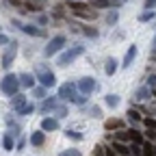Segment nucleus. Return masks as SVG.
<instances>
[{
    "mask_svg": "<svg viewBox=\"0 0 156 156\" xmlns=\"http://www.w3.org/2000/svg\"><path fill=\"white\" fill-rule=\"evenodd\" d=\"M80 54H85V46H80V44H76V46H72L69 50H65V52H61L58 54V61H56V65L58 67H67L74 58H78Z\"/></svg>",
    "mask_w": 156,
    "mask_h": 156,
    "instance_id": "1",
    "label": "nucleus"
},
{
    "mask_svg": "<svg viewBox=\"0 0 156 156\" xmlns=\"http://www.w3.org/2000/svg\"><path fill=\"white\" fill-rule=\"evenodd\" d=\"M20 87L22 85H20V78L15 74H7L2 80H0V91H2L5 95H15Z\"/></svg>",
    "mask_w": 156,
    "mask_h": 156,
    "instance_id": "2",
    "label": "nucleus"
},
{
    "mask_svg": "<svg viewBox=\"0 0 156 156\" xmlns=\"http://www.w3.org/2000/svg\"><path fill=\"white\" fill-rule=\"evenodd\" d=\"M63 48H65V37H63V35H56V37H52L50 41H48V46H46V50H44V56L50 58V56H54L56 52H61Z\"/></svg>",
    "mask_w": 156,
    "mask_h": 156,
    "instance_id": "3",
    "label": "nucleus"
},
{
    "mask_svg": "<svg viewBox=\"0 0 156 156\" xmlns=\"http://www.w3.org/2000/svg\"><path fill=\"white\" fill-rule=\"evenodd\" d=\"M35 72H37V80L41 83L44 87H48V89H50V87H54V85H56L54 74H52L46 65H37V69H35Z\"/></svg>",
    "mask_w": 156,
    "mask_h": 156,
    "instance_id": "4",
    "label": "nucleus"
},
{
    "mask_svg": "<svg viewBox=\"0 0 156 156\" xmlns=\"http://www.w3.org/2000/svg\"><path fill=\"white\" fill-rule=\"evenodd\" d=\"M76 87L80 89L83 93H93V91H98L100 89V85L95 83V78H91V76H83V78H78V83H76Z\"/></svg>",
    "mask_w": 156,
    "mask_h": 156,
    "instance_id": "5",
    "label": "nucleus"
},
{
    "mask_svg": "<svg viewBox=\"0 0 156 156\" xmlns=\"http://www.w3.org/2000/svg\"><path fill=\"white\" fill-rule=\"evenodd\" d=\"M15 54H17V41H9V48H7L5 54H2V67H5V69H9V65H13Z\"/></svg>",
    "mask_w": 156,
    "mask_h": 156,
    "instance_id": "6",
    "label": "nucleus"
},
{
    "mask_svg": "<svg viewBox=\"0 0 156 156\" xmlns=\"http://www.w3.org/2000/svg\"><path fill=\"white\" fill-rule=\"evenodd\" d=\"M76 83H65L58 87V100H72V98L76 95Z\"/></svg>",
    "mask_w": 156,
    "mask_h": 156,
    "instance_id": "7",
    "label": "nucleus"
},
{
    "mask_svg": "<svg viewBox=\"0 0 156 156\" xmlns=\"http://www.w3.org/2000/svg\"><path fill=\"white\" fill-rule=\"evenodd\" d=\"M56 104H58V95H56V98H54V95H46L44 102H41V106H39V111H41L44 115H48V113H52V111L56 108Z\"/></svg>",
    "mask_w": 156,
    "mask_h": 156,
    "instance_id": "8",
    "label": "nucleus"
},
{
    "mask_svg": "<svg viewBox=\"0 0 156 156\" xmlns=\"http://www.w3.org/2000/svg\"><path fill=\"white\" fill-rule=\"evenodd\" d=\"M41 130H44V132H54V130H58V119H56V117H44Z\"/></svg>",
    "mask_w": 156,
    "mask_h": 156,
    "instance_id": "9",
    "label": "nucleus"
},
{
    "mask_svg": "<svg viewBox=\"0 0 156 156\" xmlns=\"http://www.w3.org/2000/svg\"><path fill=\"white\" fill-rule=\"evenodd\" d=\"M17 78H20V85H22L24 89H33L35 87V76L33 74H26L24 72V74H20Z\"/></svg>",
    "mask_w": 156,
    "mask_h": 156,
    "instance_id": "10",
    "label": "nucleus"
},
{
    "mask_svg": "<svg viewBox=\"0 0 156 156\" xmlns=\"http://www.w3.org/2000/svg\"><path fill=\"white\" fill-rule=\"evenodd\" d=\"M134 98H136L139 102H145V100H150V98H152V89H150L147 85H143V87H139V89H136Z\"/></svg>",
    "mask_w": 156,
    "mask_h": 156,
    "instance_id": "11",
    "label": "nucleus"
},
{
    "mask_svg": "<svg viewBox=\"0 0 156 156\" xmlns=\"http://www.w3.org/2000/svg\"><path fill=\"white\" fill-rule=\"evenodd\" d=\"M134 58H136V46H130V48H128V52H126V56H124L122 67H130V65L134 63Z\"/></svg>",
    "mask_w": 156,
    "mask_h": 156,
    "instance_id": "12",
    "label": "nucleus"
},
{
    "mask_svg": "<svg viewBox=\"0 0 156 156\" xmlns=\"http://www.w3.org/2000/svg\"><path fill=\"white\" fill-rule=\"evenodd\" d=\"M44 141H46V134H44V130H37V132H33V134H30V145H35V147H41V145H44Z\"/></svg>",
    "mask_w": 156,
    "mask_h": 156,
    "instance_id": "13",
    "label": "nucleus"
},
{
    "mask_svg": "<svg viewBox=\"0 0 156 156\" xmlns=\"http://www.w3.org/2000/svg\"><path fill=\"white\" fill-rule=\"evenodd\" d=\"M22 33H26V35H30V37H44L46 30L37 28V26H33V24H24V26H22Z\"/></svg>",
    "mask_w": 156,
    "mask_h": 156,
    "instance_id": "14",
    "label": "nucleus"
},
{
    "mask_svg": "<svg viewBox=\"0 0 156 156\" xmlns=\"http://www.w3.org/2000/svg\"><path fill=\"white\" fill-rule=\"evenodd\" d=\"M117 69H119V61H117V58H108V61H106V65H104L106 76H113Z\"/></svg>",
    "mask_w": 156,
    "mask_h": 156,
    "instance_id": "15",
    "label": "nucleus"
},
{
    "mask_svg": "<svg viewBox=\"0 0 156 156\" xmlns=\"http://www.w3.org/2000/svg\"><path fill=\"white\" fill-rule=\"evenodd\" d=\"M33 111H35V106H33L30 102H24L22 106H17V108H15V113H17V115H22V117H26V115H30Z\"/></svg>",
    "mask_w": 156,
    "mask_h": 156,
    "instance_id": "16",
    "label": "nucleus"
},
{
    "mask_svg": "<svg viewBox=\"0 0 156 156\" xmlns=\"http://www.w3.org/2000/svg\"><path fill=\"white\" fill-rule=\"evenodd\" d=\"M104 102L111 106V108H115V106H119V102H122V98L117 95V93H108L106 98H104Z\"/></svg>",
    "mask_w": 156,
    "mask_h": 156,
    "instance_id": "17",
    "label": "nucleus"
},
{
    "mask_svg": "<svg viewBox=\"0 0 156 156\" xmlns=\"http://www.w3.org/2000/svg\"><path fill=\"white\" fill-rule=\"evenodd\" d=\"M111 147H113V150H117L122 156H128V154H130V147H128V145H124L122 141H115V139H113V145H111Z\"/></svg>",
    "mask_w": 156,
    "mask_h": 156,
    "instance_id": "18",
    "label": "nucleus"
},
{
    "mask_svg": "<svg viewBox=\"0 0 156 156\" xmlns=\"http://www.w3.org/2000/svg\"><path fill=\"white\" fill-rule=\"evenodd\" d=\"M52 113H54L56 119H63V117H67V113H69V111H67V106H65V104L58 102V104H56V108H54Z\"/></svg>",
    "mask_w": 156,
    "mask_h": 156,
    "instance_id": "19",
    "label": "nucleus"
},
{
    "mask_svg": "<svg viewBox=\"0 0 156 156\" xmlns=\"http://www.w3.org/2000/svg\"><path fill=\"white\" fill-rule=\"evenodd\" d=\"M72 102H74L76 106H85V104H87V93H83V91L78 93V91H76V95L72 98Z\"/></svg>",
    "mask_w": 156,
    "mask_h": 156,
    "instance_id": "20",
    "label": "nucleus"
},
{
    "mask_svg": "<svg viewBox=\"0 0 156 156\" xmlns=\"http://www.w3.org/2000/svg\"><path fill=\"white\" fill-rule=\"evenodd\" d=\"M128 132H130V141H132V143H136V145H141V143H143V134H141L139 130H134V128H132V130H128Z\"/></svg>",
    "mask_w": 156,
    "mask_h": 156,
    "instance_id": "21",
    "label": "nucleus"
},
{
    "mask_svg": "<svg viewBox=\"0 0 156 156\" xmlns=\"http://www.w3.org/2000/svg\"><path fill=\"white\" fill-rule=\"evenodd\" d=\"M2 145H5V150H7V152L15 147V143H13V134H11V132H7V134L2 136Z\"/></svg>",
    "mask_w": 156,
    "mask_h": 156,
    "instance_id": "22",
    "label": "nucleus"
},
{
    "mask_svg": "<svg viewBox=\"0 0 156 156\" xmlns=\"http://www.w3.org/2000/svg\"><path fill=\"white\" fill-rule=\"evenodd\" d=\"M122 126H124V122H122V119H106V122H104V128H106V130L122 128Z\"/></svg>",
    "mask_w": 156,
    "mask_h": 156,
    "instance_id": "23",
    "label": "nucleus"
},
{
    "mask_svg": "<svg viewBox=\"0 0 156 156\" xmlns=\"http://www.w3.org/2000/svg\"><path fill=\"white\" fill-rule=\"evenodd\" d=\"M13 100H11V104H13V108H17V106H22L24 102H26V95H20V93H15V95H11Z\"/></svg>",
    "mask_w": 156,
    "mask_h": 156,
    "instance_id": "24",
    "label": "nucleus"
},
{
    "mask_svg": "<svg viewBox=\"0 0 156 156\" xmlns=\"http://www.w3.org/2000/svg\"><path fill=\"white\" fill-rule=\"evenodd\" d=\"M141 150H143V154H145V156H154V154H156V152H154L156 147H154L152 143H147V141H143V143H141Z\"/></svg>",
    "mask_w": 156,
    "mask_h": 156,
    "instance_id": "25",
    "label": "nucleus"
},
{
    "mask_svg": "<svg viewBox=\"0 0 156 156\" xmlns=\"http://www.w3.org/2000/svg\"><path fill=\"white\" fill-rule=\"evenodd\" d=\"M113 139H115V141H126V139H130V132H128V130H119L115 136H111V141H113Z\"/></svg>",
    "mask_w": 156,
    "mask_h": 156,
    "instance_id": "26",
    "label": "nucleus"
},
{
    "mask_svg": "<svg viewBox=\"0 0 156 156\" xmlns=\"http://www.w3.org/2000/svg\"><path fill=\"white\" fill-rule=\"evenodd\" d=\"M46 91H48V87H33V95L35 98H41V100H44V98H46Z\"/></svg>",
    "mask_w": 156,
    "mask_h": 156,
    "instance_id": "27",
    "label": "nucleus"
},
{
    "mask_svg": "<svg viewBox=\"0 0 156 156\" xmlns=\"http://www.w3.org/2000/svg\"><path fill=\"white\" fill-rule=\"evenodd\" d=\"M58 156H83L80 154V150H76V147H69V150H63Z\"/></svg>",
    "mask_w": 156,
    "mask_h": 156,
    "instance_id": "28",
    "label": "nucleus"
},
{
    "mask_svg": "<svg viewBox=\"0 0 156 156\" xmlns=\"http://www.w3.org/2000/svg\"><path fill=\"white\" fill-rule=\"evenodd\" d=\"M152 17H154V11L145 9V13H141V15H139V22H150Z\"/></svg>",
    "mask_w": 156,
    "mask_h": 156,
    "instance_id": "29",
    "label": "nucleus"
},
{
    "mask_svg": "<svg viewBox=\"0 0 156 156\" xmlns=\"http://www.w3.org/2000/svg\"><path fill=\"white\" fill-rule=\"evenodd\" d=\"M93 7L95 9H106V7H111V0H95Z\"/></svg>",
    "mask_w": 156,
    "mask_h": 156,
    "instance_id": "30",
    "label": "nucleus"
},
{
    "mask_svg": "<svg viewBox=\"0 0 156 156\" xmlns=\"http://www.w3.org/2000/svg\"><path fill=\"white\" fill-rule=\"evenodd\" d=\"M128 119L136 124V122H141V115H139V113H136V111H128Z\"/></svg>",
    "mask_w": 156,
    "mask_h": 156,
    "instance_id": "31",
    "label": "nucleus"
},
{
    "mask_svg": "<svg viewBox=\"0 0 156 156\" xmlns=\"http://www.w3.org/2000/svg\"><path fill=\"white\" fill-rule=\"evenodd\" d=\"M65 136H69V139H78V141H80V139H83V132H76V130H67V132H65Z\"/></svg>",
    "mask_w": 156,
    "mask_h": 156,
    "instance_id": "32",
    "label": "nucleus"
},
{
    "mask_svg": "<svg viewBox=\"0 0 156 156\" xmlns=\"http://www.w3.org/2000/svg\"><path fill=\"white\" fill-rule=\"evenodd\" d=\"M83 33H85L87 37H98V30L91 28V26H83Z\"/></svg>",
    "mask_w": 156,
    "mask_h": 156,
    "instance_id": "33",
    "label": "nucleus"
},
{
    "mask_svg": "<svg viewBox=\"0 0 156 156\" xmlns=\"http://www.w3.org/2000/svg\"><path fill=\"white\" fill-rule=\"evenodd\" d=\"M89 115H91V117H100V115H102L100 106H89Z\"/></svg>",
    "mask_w": 156,
    "mask_h": 156,
    "instance_id": "34",
    "label": "nucleus"
},
{
    "mask_svg": "<svg viewBox=\"0 0 156 156\" xmlns=\"http://www.w3.org/2000/svg\"><path fill=\"white\" fill-rule=\"evenodd\" d=\"M130 154H132V156H139V154H141V145L132 143V145H130Z\"/></svg>",
    "mask_w": 156,
    "mask_h": 156,
    "instance_id": "35",
    "label": "nucleus"
},
{
    "mask_svg": "<svg viewBox=\"0 0 156 156\" xmlns=\"http://www.w3.org/2000/svg\"><path fill=\"white\" fill-rule=\"evenodd\" d=\"M147 87H150V89H156V74H150V78H147Z\"/></svg>",
    "mask_w": 156,
    "mask_h": 156,
    "instance_id": "36",
    "label": "nucleus"
},
{
    "mask_svg": "<svg viewBox=\"0 0 156 156\" xmlns=\"http://www.w3.org/2000/svg\"><path fill=\"white\" fill-rule=\"evenodd\" d=\"M145 136H147V139H156V130L154 128H147L145 130Z\"/></svg>",
    "mask_w": 156,
    "mask_h": 156,
    "instance_id": "37",
    "label": "nucleus"
},
{
    "mask_svg": "<svg viewBox=\"0 0 156 156\" xmlns=\"http://www.w3.org/2000/svg\"><path fill=\"white\" fill-rule=\"evenodd\" d=\"M117 17H119L117 13H111V15L106 17V22H108V24H115V22H117Z\"/></svg>",
    "mask_w": 156,
    "mask_h": 156,
    "instance_id": "38",
    "label": "nucleus"
},
{
    "mask_svg": "<svg viewBox=\"0 0 156 156\" xmlns=\"http://www.w3.org/2000/svg\"><path fill=\"white\" fill-rule=\"evenodd\" d=\"M0 46H9V37L0 33Z\"/></svg>",
    "mask_w": 156,
    "mask_h": 156,
    "instance_id": "39",
    "label": "nucleus"
},
{
    "mask_svg": "<svg viewBox=\"0 0 156 156\" xmlns=\"http://www.w3.org/2000/svg\"><path fill=\"white\" fill-rule=\"evenodd\" d=\"M93 156H104V150H102L100 145H95V150H93Z\"/></svg>",
    "mask_w": 156,
    "mask_h": 156,
    "instance_id": "40",
    "label": "nucleus"
},
{
    "mask_svg": "<svg viewBox=\"0 0 156 156\" xmlns=\"http://www.w3.org/2000/svg\"><path fill=\"white\" fill-rule=\"evenodd\" d=\"M156 7V0H145V9H154Z\"/></svg>",
    "mask_w": 156,
    "mask_h": 156,
    "instance_id": "41",
    "label": "nucleus"
},
{
    "mask_svg": "<svg viewBox=\"0 0 156 156\" xmlns=\"http://www.w3.org/2000/svg\"><path fill=\"white\" fill-rule=\"evenodd\" d=\"M152 50L156 52V35H154V39H152Z\"/></svg>",
    "mask_w": 156,
    "mask_h": 156,
    "instance_id": "42",
    "label": "nucleus"
},
{
    "mask_svg": "<svg viewBox=\"0 0 156 156\" xmlns=\"http://www.w3.org/2000/svg\"><path fill=\"white\" fill-rule=\"evenodd\" d=\"M106 156H115V152H111V150H106Z\"/></svg>",
    "mask_w": 156,
    "mask_h": 156,
    "instance_id": "43",
    "label": "nucleus"
},
{
    "mask_svg": "<svg viewBox=\"0 0 156 156\" xmlns=\"http://www.w3.org/2000/svg\"><path fill=\"white\" fill-rule=\"evenodd\" d=\"M152 95H154V98H156V89H152Z\"/></svg>",
    "mask_w": 156,
    "mask_h": 156,
    "instance_id": "44",
    "label": "nucleus"
},
{
    "mask_svg": "<svg viewBox=\"0 0 156 156\" xmlns=\"http://www.w3.org/2000/svg\"><path fill=\"white\" fill-rule=\"evenodd\" d=\"M139 156H141V154H139ZM143 156H145V154H143Z\"/></svg>",
    "mask_w": 156,
    "mask_h": 156,
    "instance_id": "45",
    "label": "nucleus"
}]
</instances>
